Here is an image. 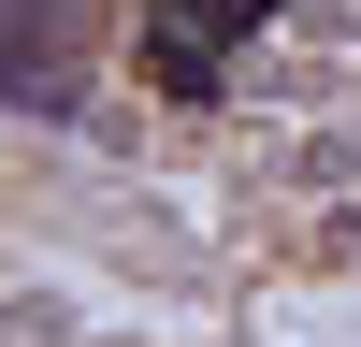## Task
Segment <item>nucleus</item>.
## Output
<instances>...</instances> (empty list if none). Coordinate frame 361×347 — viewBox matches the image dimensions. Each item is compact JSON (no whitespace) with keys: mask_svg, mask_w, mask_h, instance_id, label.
<instances>
[{"mask_svg":"<svg viewBox=\"0 0 361 347\" xmlns=\"http://www.w3.org/2000/svg\"><path fill=\"white\" fill-rule=\"evenodd\" d=\"M260 15H275V0H159V87H217V58L246 44Z\"/></svg>","mask_w":361,"mask_h":347,"instance_id":"f257e3e1","label":"nucleus"}]
</instances>
